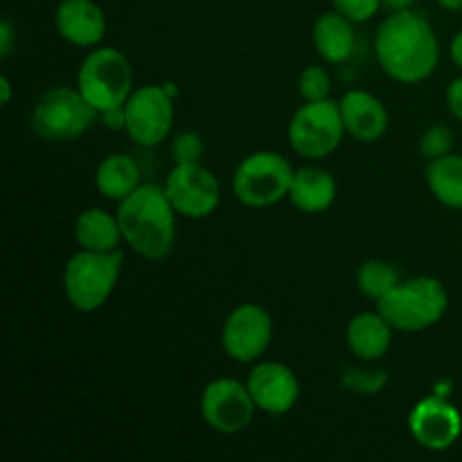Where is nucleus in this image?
Masks as SVG:
<instances>
[{
    "label": "nucleus",
    "instance_id": "nucleus-13",
    "mask_svg": "<svg viewBox=\"0 0 462 462\" xmlns=\"http://www.w3.org/2000/svg\"><path fill=\"white\" fill-rule=\"evenodd\" d=\"M411 436L429 451H445L462 433V415L445 397L433 395L418 402L409 415Z\"/></svg>",
    "mask_w": 462,
    "mask_h": 462
},
{
    "label": "nucleus",
    "instance_id": "nucleus-29",
    "mask_svg": "<svg viewBox=\"0 0 462 462\" xmlns=\"http://www.w3.org/2000/svg\"><path fill=\"white\" fill-rule=\"evenodd\" d=\"M447 106H449L451 116L462 122V77L451 81L447 88Z\"/></svg>",
    "mask_w": 462,
    "mask_h": 462
},
{
    "label": "nucleus",
    "instance_id": "nucleus-7",
    "mask_svg": "<svg viewBox=\"0 0 462 462\" xmlns=\"http://www.w3.org/2000/svg\"><path fill=\"white\" fill-rule=\"evenodd\" d=\"M296 170L278 152H255L233 174V192L246 208H269L289 197Z\"/></svg>",
    "mask_w": 462,
    "mask_h": 462
},
{
    "label": "nucleus",
    "instance_id": "nucleus-14",
    "mask_svg": "<svg viewBox=\"0 0 462 462\" xmlns=\"http://www.w3.org/2000/svg\"><path fill=\"white\" fill-rule=\"evenodd\" d=\"M257 411L266 415H287L300 397V382L289 365L278 361L255 364L246 377Z\"/></svg>",
    "mask_w": 462,
    "mask_h": 462
},
{
    "label": "nucleus",
    "instance_id": "nucleus-17",
    "mask_svg": "<svg viewBox=\"0 0 462 462\" xmlns=\"http://www.w3.org/2000/svg\"><path fill=\"white\" fill-rule=\"evenodd\" d=\"M393 328L379 311H364L347 323V346L361 361H377L388 355L393 343Z\"/></svg>",
    "mask_w": 462,
    "mask_h": 462
},
{
    "label": "nucleus",
    "instance_id": "nucleus-30",
    "mask_svg": "<svg viewBox=\"0 0 462 462\" xmlns=\"http://www.w3.org/2000/svg\"><path fill=\"white\" fill-rule=\"evenodd\" d=\"M99 120H102L104 126L108 129H125L126 126V108L125 106H116L108 108V111L99 113Z\"/></svg>",
    "mask_w": 462,
    "mask_h": 462
},
{
    "label": "nucleus",
    "instance_id": "nucleus-8",
    "mask_svg": "<svg viewBox=\"0 0 462 462\" xmlns=\"http://www.w3.org/2000/svg\"><path fill=\"white\" fill-rule=\"evenodd\" d=\"M341 108L334 99L305 102L289 122V144L307 161H323L332 156L346 135Z\"/></svg>",
    "mask_w": 462,
    "mask_h": 462
},
{
    "label": "nucleus",
    "instance_id": "nucleus-16",
    "mask_svg": "<svg viewBox=\"0 0 462 462\" xmlns=\"http://www.w3.org/2000/svg\"><path fill=\"white\" fill-rule=\"evenodd\" d=\"M346 131L359 143H377L388 129V111L368 90H347L338 99Z\"/></svg>",
    "mask_w": 462,
    "mask_h": 462
},
{
    "label": "nucleus",
    "instance_id": "nucleus-32",
    "mask_svg": "<svg viewBox=\"0 0 462 462\" xmlns=\"http://www.w3.org/2000/svg\"><path fill=\"white\" fill-rule=\"evenodd\" d=\"M451 61L462 70V30L451 41Z\"/></svg>",
    "mask_w": 462,
    "mask_h": 462
},
{
    "label": "nucleus",
    "instance_id": "nucleus-31",
    "mask_svg": "<svg viewBox=\"0 0 462 462\" xmlns=\"http://www.w3.org/2000/svg\"><path fill=\"white\" fill-rule=\"evenodd\" d=\"M14 36H16V32H14L12 23H9L7 18H3V21H0V57L3 59H7L9 54H12Z\"/></svg>",
    "mask_w": 462,
    "mask_h": 462
},
{
    "label": "nucleus",
    "instance_id": "nucleus-12",
    "mask_svg": "<svg viewBox=\"0 0 462 462\" xmlns=\"http://www.w3.org/2000/svg\"><path fill=\"white\" fill-rule=\"evenodd\" d=\"M273 341V319L269 311L253 302L235 307L224 323L221 346L237 364H255Z\"/></svg>",
    "mask_w": 462,
    "mask_h": 462
},
{
    "label": "nucleus",
    "instance_id": "nucleus-4",
    "mask_svg": "<svg viewBox=\"0 0 462 462\" xmlns=\"http://www.w3.org/2000/svg\"><path fill=\"white\" fill-rule=\"evenodd\" d=\"M122 273V253L84 251L70 257L63 269V291L77 311H97L116 291Z\"/></svg>",
    "mask_w": 462,
    "mask_h": 462
},
{
    "label": "nucleus",
    "instance_id": "nucleus-5",
    "mask_svg": "<svg viewBox=\"0 0 462 462\" xmlns=\"http://www.w3.org/2000/svg\"><path fill=\"white\" fill-rule=\"evenodd\" d=\"M99 113L79 88L57 86L45 90L32 108V129L50 143L77 140L97 122Z\"/></svg>",
    "mask_w": 462,
    "mask_h": 462
},
{
    "label": "nucleus",
    "instance_id": "nucleus-35",
    "mask_svg": "<svg viewBox=\"0 0 462 462\" xmlns=\"http://www.w3.org/2000/svg\"><path fill=\"white\" fill-rule=\"evenodd\" d=\"M438 5L447 12H462V0H438Z\"/></svg>",
    "mask_w": 462,
    "mask_h": 462
},
{
    "label": "nucleus",
    "instance_id": "nucleus-34",
    "mask_svg": "<svg viewBox=\"0 0 462 462\" xmlns=\"http://www.w3.org/2000/svg\"><path fill=\"white\" fill-rule=\"evenodd\" d=\"M0 90H3V97H0V104L3 106H7L9 102H12V81H9V77H0Z\"/></svg>",
    "mask_w": 462,
    "mask_h": 462
},
{
    "label": "nucleus",
    "instance_id": "nucleus-19",
    "mask_svg": "<svg viewBox=\"0 0 462 462\" xmlns=\"http://www.w3.org/2000/svg\"><path fill=\"white\" fill-rule=\"evenodd\" d=\"M75 239L79 248L97 253L120 251V244L125 242L117 215H108L102 208H90L77 217Z\"/></svg>",
    "mask_w": 462,
    "mask_h": 462
},
{
    "label": "nucleus",
    "instance_id": "nucleus-10",
    "mask_svg": "<svg viewBox=\"0 0 462 462\" xmlns=\"http://www.w3.org/2000/svg\"><path fill=\"white\" fill-rule=\"evenodd\" d=\"M165 192L176 215L185 219H206L221 201L219 180L201 162L174 165L167 174Z\"/></svg>",
    "mask_w": 462,
    "mask_h": 462
},
{
    "label": "nucleus",
    "instance_id": "nucleus-20",
    "mask_svg": "<svg viewBox=\"0 0 462 462\" xmlns=\"http://www.w3.org/2000/svg\"><path fill=\"white\" fill-rule=\"evenodd\" d=\"M355 23L341 12H325L314 25L316 52L329 63H343L355 50Z\"/></svg>",
    "mask_w": 462,
    "mask_h": 462
},
{
    "label": "nucleus",
    "instance_id": "nucleus-23",
    "mask_svg": "<svg viewBox=\"0 0 462 462\" xmlns=\"http://www.w3.org/2000/svg\"><path fill=\"white\" fill-rule=\"evenodd\" d=\"M397 284H400V273L395 271V266L383 260H368L356 271V287L374 302L382 300Z\"/></svg>",
    "mask_w": 462,
    "mask_h": 462
},
{
    "label": "nucleus",
    "instance_id": "nucleus-27",
    "mask_svg": "<svg viewBox=\"0 0 462 462\" xmlns=\"http://www.w3.org/2000/svg\"><path fill=\"white\" fill-rule=\"evenodd\" d=\"M343 383L355 393L374 395L386 386V374L383 370H347L343 374Z\"/></svg>",
    "mask_w": 462,
    "mask_h": 462
},
{
    "label": "nucleus",
    "instance_id": "nucleus-26",
    "mask_svg": "<svg viewBox=\"0 0 462 462\" xmlns=\"http://www.w3.org/2000/svg\"><path fill=\"white\" fill-rule=\"evenodd\" d=\"M203 140L194 131H180L171 143V156L174 165H188V162H201Z\"/></svg>",
    "mask_w": 462,
    "mask_h": 462
},
{
    "label": "nucleus",
    "instance_id": "nucleus-33",
    "mask_svg": "<svg viewBox=\"0 0 462 462\" xmlns=\"http://www.w3.org/2000/svg\"><path fill=\"white\" fill-rule=\"evenodd\" d=\"M415 0H382L383 7H388L391 12H404V9H411Z\"/></svg>",
    "mask_w": 462,
    "mask_h": 462
},
{
    "label": "nucleus",
    "instance_id": "nucleus-3",
    "mask_svg": "<svg viewBox=\"0 0 462 462\" xmlns=\"http://www.w3.org/2000/svg\"><path fill=\"white\" fill-rule=\"evenodd\" d=\"M449 310V293L438 278L420 275L397 284L382 300L377 311L397 332H422L440 323Z\"/></svg>",
    "mask_w": 462,
    "mask_h": 462
},
{
    "label": "nucleus",
    "instance_id": "nucleus-28",
    "mask_svg": "<svg viewBox=\"0 0 462 462\" xmlns=\"http://www.w3.org/2000/svg\"><path fill=\"white\" fill-rule=\"evenodd\" d=\"M334 9L343 16L350 18L352 23H365L377 16L382 0H332Z\"/></svg>",
    "mask_w": 462,
    "mask_h": 462
},
{
    "label": "nucleus",
    "instance_id": "nucleus-21",
    "mask_svg": "<svg viewBox=\"0 0 462 462\" xmlns=\"http://www.w3.org/2000/svg\"><path fill=\"white\" fill-rule=\"evenodd\" d=\"M95 185H97V192L108 201H125L143 185L138 162L126 153H111L97 165Z\"/></svg>",
    "mask_w": 462,
    "mask_h": 462
},
{
    "label": "nucleus",
    "instance_id": "nucleus-15",
    "mask_svg": "<svg viewBox=\"0 0 462 462\" xmlns=\"http://www.w3.org/2000/svg\"><path fill=\"white\" fill-rule=\"evenodd\" d=\"M54 27L68 43L95 48L106 36V14L95 0H61L54 12Z\"/></svg>",
    "mask_w": 462,
    "mask_h": 462
},
{
    "label": "nucleus",
    "instance_id": "nucleus-2",
    "mask_svg": "<svg viewBox=\"0 0 462 462\" xmlns=\"http://www.w3.org/2000/svg\"><path fill=\"white\" fill-rule=\"evenodd\" d=\"M125 244L144 260H162L176 242V210L165 185L143 183L117 206Z\"/></svg>",
    "mask_w": 462,
    "mask_h": 462
},
{
    "label": "nucleus",
    "instance_id": "nucleus-25",
    "mask_svg": "<svg viewBox=\"0 0 462 462\" xmlns=\"http://www.w3.org/2000/svg\"><path fill=\"white\" fill-rule=\"evenodd\" d=\"M454 143H456L454 131L445 125H436L431 126V129L424 131L422 140H420V152H422V156L427 158V161H436V158H442L447 156V153H451Z\"/></svg>",
    "mask_w": 462,
    "mask_h": 462
},
{
    "label": "nucleus",
    "instance_id": "nucleus-22",
    "mask_svg": "<svg viewBox=\"0 0 462 462\" xmlns=\"http://www.w3.org/2000/svg\"><path fill=\"white\" fill-rule=\"evenodd\" d=\"M427 185L433 197L451 210H462V156H447L429 161Z\"/></svg>",
    "mask_w": 462,
    "mask_h": 462
},
{
    "label": "nucleus",
    "instance_id": "nucleus-9",
    "mask_svg": "<svg viewBox=\"0 0 462 462\" xmlns=\"http://www.w3.org/2000/svg\"><path fill=\"white\" fill-rule=\"evenodd\" d=\"M126 126L129 138L140 147H158L170 138L174 126V97L165 86L149 84L134 90L126 99Z\"/></svg>",
    "mask_w": 462,
    "mask_h": 462
},
{
    "label": "nucleus",
    "instance_id": "nucleus-1",
    "mask_svg": "<svg viewBox=\"0 0 462 462\" xmlns=\"http://www.w3.org/2000/svg\"><path fill=\"white\" fill-rule=\"evenodd\" d=\"M374 54L388 77L400 84H420L436 72L440 43L427 18L404 9L393 12L379 25Z\"/></svg>",
    "mask_w": 462,
    "mask_h": 462
},
{
    "label": "nucleus",
    "instance_id": "nucleus-18",
    "mask_svg": "<svg viewBox=\"0 0 462 462\" xmlns=\"http://www.w3.org/2000/svg\"><path fill=\"white\" fill-rule=\"evenodd\" d=\"M289 199L305 215H320V212L329 210L337 199V180L328 170L300 167L293 174Z\"/></svg>",
    "mask_w": 462,
    "mask_h": 462
},
{
    "label": "nucleus",
    "instance_id": "nucleus-6",
    "mask_svg": "<svg viewBox=\"0 0 462 462\" xmlns=\"http://www.w3.org/2000/svg\"><path fill=\"white\" fill-rule=\"evenodd\" d=\"M77 88L97 113L125 106L134 93V70L126 54L117 48L90 50L77 72Z\"/></svg>",
    "mask_w": 462,
    "mask_h": 462
},
{
    "label": "nucleus",
    "instance_id": "nucleus-11",
    "mask_svg": "<svg viewBox=\"0 0 462 462\" xmlns=\"http://www.w3.org/2000/svg\"><path fill=\"white\" fill-rule=\"evenodd\" d=\"M255 411L251 391L237 379H215L203 388L201 415L212 431L224 436L242 433L253 422Z\"/></svg>",
    "mask_w": 462,
    "mask_h": 462
},
{
    "label": "nucleus",
    "instance_id": "nucleus-24",
    "mask_svg": "<svg viewBox=\"0 0 462 462\" xmlns=\"http://www.w3.org/2000/svg\"><path fill=\"white\" fill-rule=\"evenodd\" d=\"M298 90H300V97L305 102H320V99H329L332 93V79H329V72L320 66H307L300 72V79H298Z\"/></svg>",
    "mask_w": 462,
    "mask_h": 462
}]
</instances>
